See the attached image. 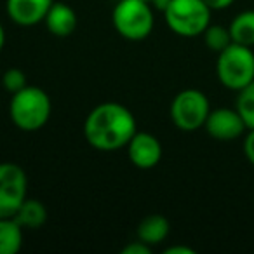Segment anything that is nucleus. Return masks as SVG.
Here are the masks:
<instances>
[{"label":"nucleus","mask_w":254,"mask_h":254,"mask_svg":"<svg viewBox=\"0 0 254 254\" xmlns=\"http://www.w3.org/2000/svg\"><path fill=\"white\" fill-rule=\"evenodd\" d=\"M169 235V221L162 214H150L138 225V239L148 246H155Z\"/></svg>","instance_id":"nucleus-12"},{"label":"nucleus","mask_w":254,"mask_h":254,"mask_svg":"<svg viewBox=\"0 0 254 254\" xmlns=\"http://www.w3.org/2000/svg\"><path fill=\"white\" fill-rule=\"evenodd\" d=\"M232 40L235 44L253 47L254 46V11H244L239 12L232 19L228 26Z\"/></svg>","instance_id":"nucleus-15"},{"label":"nucleus","mask_w":254,"mask_h":254,"mask_svg":"<svg viewBox=\"0 0 254 254\" xmlns=\"http://www.w3.org/2000/svg\"><path fill=\"white\" fill-rule=\"evenodd\" d=\"M126 148L129 160L139 169H152L162 159V145L150 132L136 131Z\"/></svg>","instance_id":"nucleus-9"},{"label":"nucleus","mask_w":254,"mask_h":254,"mask_svg":"<svg viewBox=\"0 0 254 254\" xmlns=\"http://www.w3.org/2000/svg\"><path fill=\"white\" fill-rule=\"evenodd\" d=\"M218 78L230 91H242L254 80V53L251 47L232 42L218 54Z\"/></svg>","instance_id":"nucleus-3"},{"label":"nucleus","mask_w":254,"mask_h":254,"mask_svg":"<svg viewBox=\"0 0 254 254\" xmlns=\"http://www.w3.org/2000/svg\"><path fill=\"white\" fill-rule=\"evenodd\" d=\"M136 131L138 126L132 112L117 101H105L92 108L84 124L85 139L99 152L124 148Z\"/></svg>","instance_id":"nucleus-1"},{"label":"nucleus","mask_w":254,"mask_h":254,"mask_svg":"<svg viewBox=\"0 0 254 254\" xmlns=\"http://www.w3.org/2000/svg\"><path fill=\"white\" fill-rule=\"evenodd\" d=\"M244 153L247 160L254 166V129H249V134L244 139Z\"/></svg>","instance_id":"nucleus-20"},{"label":"nucleus","mask_w":254,"mask_h":254,"mask_svg":"<svg viewBox=\"0 0 254 254\" xmlns=\"http://www.w3.org/2000/svg\"><path fill=\"white\" fill-rule=\"evenodd\" d=\"M113 26L127 40H143L153 32L155 16L145 0H119L113 9Z\"/></svg>","instance_id":"nucleus-5"},{"label":"nucleus","mask_w":254,"mask_h":254,"mask_svg":"<svg viewBox=\"0 0 254 254\" xmlns=\"http://www.w3.org/2000/svg\"><path fill=\"white\" fill-rule=\"evenodd\" d=\"M145 2H148L152 7H157V9H160V11H164L166 5L169 4V0H145Z\"/></svg>","instance_id":"nucleus-23"},{"label":"nucleus","mask_w":254,"mask_h":254,"mask_svg":"<svg viewBox=\"0 0 254 254\" xmlns=\"http://www.w3.org/2000/svg\"><path fill=\"white\" fill-rule=\"evenodd\" d=\"M166 23L180 37H198L211 25V7L204 0H169L164 9Z\"/></svg>","instance_id":"nucleus-4"},{"label":"nucleus","mask_w":254,"mask_h":254,"mask_svg":"<svg viewBox=\"0 0 254 254\" xmlns=\"http://www.w3.org/2000/svg\"><path fill=\"white\" fill-rule=\"evenodd\" d=\"M204 2L211 7V11H221V9L230 7L235 0H204Z\"/></svg>","instance_id":"nucleus-21"},{"label":"nucleus","mask_w":254,"mask_h":254,"mask_svg":"<svg viewBox=\"0 0 254 254\" xmlns=\"http://www.w3.org/2000/svg\"><path fill=\"white\" fill-rule=\"evenodd\" d=\"M4 44H5V32H4L2 23H0V51L4 49Z\"/></svg>","instance_id":"nucleus-24"},{"label":"nucleus","mask_w":254,"mask_h":254,"mask_svg":"<svg viewBox=\"0 0 254 254\" xmlns=\"http://www.w3.org/2000/svg\"><path fill=\"white\" fill-rule=\"evenodd\" d=\"M164 254H195V251L187 246H171L164 251Z\"/></svg>","instance_id":"nucleus-22"},{"label":"nucleus","mask_w":254,"mask_h":254,"mask_svg":"<svg viewBox=\"0 0 254 254\" xmlns=\"http://www.w3.org/2000/svg\"><path fill=\"white\" fill-rule=\"evenodd\" d=\"M2 84H4L5 91L11 92V94H16L18 91H21V89H25L28 85V80H26V75L23 70L9 68V70H5L4 77H2Z\"/></svg>","instance_id":"nucleus-18"},{"label":"nucleus","mask_w":254,"mask_h":254,"mask_svg":"<svg viewBox=\"0 0 254 254\" xmlns=\"http://www.w3.org/2000/svg\"><path fill=\"white\" fill-rule=\"evenodd\" d=\"M53 112V103L44 89L37 85H26L12 94L9 105V115L18 129L25 132H35L47 124Z\"/></svg>","instance_id":"nucleus-2"},{"label":"nucleus","mask_w":254,"mask_h":254,"mask_svg":"<svg viewBox=\"0 0 254 254\" xmlns=\"http://www.w3.org/2000/svg\"><path fill=\"white\" fill-rule=\"evenodd\" d=\"M237 112L246 122L247 129H254V80L239 91L237 98Z\"/></svg>","instance_id":"nucleus-17"},{"label":"nucleus","mask_w":254,"mask_h":254,"mask_svg":"<svg viewBox=\"0 0 254 254\" xmlns=\"http://www.w3.org/2000/svg\"><path fill=\"white\" fill-rule=\"evenodd\" d=\"M204 129L211 138L219 139V141H232V139L242 136L247 126L240 117V113L237 112V108H216L209 112Z\"/></svg>","instance_id":"nucleus-8"},{"label":"nucleus","mask_w":254,"mask_h":254,"mask_svg":"<svg viewBox=\"0 0 254 254\" xmlns=\"http://www.w3.org/2000/svg\"><path fill=\"white\" fill-rule=\"evenodd\" d=\"M209 112H211V105L207 96L198 89H185L178 92L171 103L173 124L185 132L197 131L204 127Z\"/></svg>","instance_id":"nucleus-6"},{"label":"nucleus","mask_w":254,"mask_h":254,"mask_svg":"<svg viewBox=\"0 0 254 254\" xmlns=\"http://www.w3.org/2000/svg\"><path fill=\"white\" fill-rule=\"evenodd\" d=\"M28 195V178L21 166L0 164V218H14Z\"/></svg>","instance_id":"nucleus-7"},{"label":"nucleus","mask_w":254,"mask_h":254,"mask_svg":"<svg viewBox=\"0 0 254 254\" xmlns=\"http://www.w3.org/2000/svg\"><path fill=\"white\" fill-rule=\"evenodd\" d=\"M54 0H7V16L19 26H33L44 21Z\"/></svg>","instance_id":"nucleus-10"},{"label":"nucleus","mask_w":254,"mask_h":254,"mask_svg":"<svg viewBox=\"0 0 254 254\" xmlns=\"http://www.w3.org/2000/svg\"><path fill=\"white\" fill-rule=\"evenodd\" d=\"M23 226L14 218H0V254H16L23 246Z\"/></svg>","instance_id":"nucleus-14"},{"label":"nucleus","mask_w":254,"mask_h":254,"mask_svg":"<svg viewBox=\"0 0 254 254\" xmlns=\"http://www.w3.org/2000/svg\"><path fill=\"white\" fill-rule=\"evenodd\" d=\"M14 219L26 230H37L42 228L47 221V209L37 198H28L21 204L18 212L14 214Z\"/></svg>","instance_id":"nucleus-13"},{"label":"nucleus","mask_w":254,"mask_h":254,"mask_svg":"<svg viewBox=\"0 0 254 254\" xmlns=\"http://www.w3.org/2000/svg\"><path fill=\"white\" fill-rule=\"evenodd\" d=\"M44 23L54 37H68L77 28V14L64 2H53Z\"/></svg>","instance_id":"nucleus-11"},{"label":"nucleus","mask_w":254,"mask_h":254,"mask_svg":"<svg viewBox=\"0 0 254 254\" xmlns=\"http://www.w3.org/2000/svg\"><path fill=\"white\" fill-rule=\"evenodd\" d=\"M202 35H204L205 46L218 54L221 53V51H225L226 47L233 42L232 35H230V30L221 25H209Z\"/></svg>","instance_id":"nucleus-16"},{"label":"nucleus","mask_w":254,"mask_h":254,"mask_svg":"<svg viewBox=\"0 0 254 254\" xmlns=\"http://www.w3.org/2000/svg\"><path fill=\"white\" fill-rule=\"evenodd\" d=\"M152 253V246L145 244L143 240H134V242L127 244L122 249V254H150Z\"/></svg>","instance_id":"nucleus-19"}]
</instances>
